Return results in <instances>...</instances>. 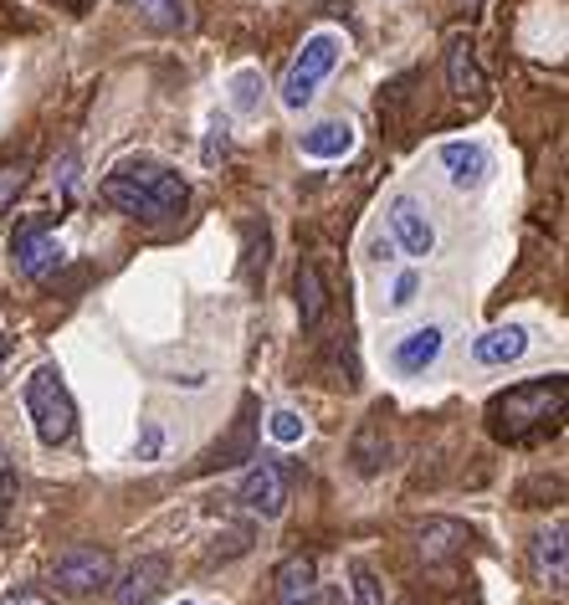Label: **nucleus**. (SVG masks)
<instances>
[{
  "instance_id": "nucleus-13",
  "label": "nucleus",
  "mask_w": 569,
  "mask_h": 605,
  "mask_svg": "<svg viewBox=\"0 0 569 605\" xmlns=\"http://www.w3.org/2000/svg\"><path fill=\"white\" fill-rule=\"evenodd\" d=\"M298 150L308 159H349L354 154V123L349 118H323L313 129H303L298 134Z\"/></svg>"
},
{
  "instance_id": "nucleus-21",
  "label": "nucleus",
  "mask_w": 569,
  "mask_h": 605,
  "mask_svg": "<svg viewBox=\"0 0 569 605\" xmlns=\"http://www.w3.org/2000/svg\"><path fill=\"white\" fill-rule=\"evenodd\" d=\"M251 420H241V426H236L232 431V441H226V447H216V452L205 456V472H216V467H236V462H251Z\"/></svg>"
},
{
  "instance_id": "nucleus-15",
  "label": "nucleus",
  "mask_w": 569,
  "mask_h": 605,
  "mask_svg": "<svg viewBox=\"0 0 569 605\" xmlns=\"http://www.w3.org/2000/svg\"><path fill=\"white\" fill-rule=\"evenodd\" d=\"M447 78H452V93L462 103L487 98V78H483V68H477V57H472V41H462V36H457L452 51H447Z\"/></svg>"
},
{
  "instance_id": "nucleus-3",
  "label": "nucleus",
  "mask_w": 569,
  "mask_h": 605,
  "mask_svg": "<svg viewBox=\"0 0 569 605\" xmlns=\"http://www.w3.org/2000/svg\"><path fill=\"white\" fill-rule=\"evenodd\" d=\"M21 395H26V416H32V431L42 447H68L78 437V401H72V390L57 365L32 370Z\"/></svg>"
},
{
  "instance_id": "nucleus-19",
  "label": "nucleus",
  "mask_w": 569,
  "mask_h": 605,
  "mask_svg": "<svg viewBox=\"0 0 569 605\" xmlns=\"http://www.w3.org/2000/svg\"><path fill=\"white\" fill-rule=\"evenodd\" d=\"M323 308H329V287H323V272L313 262H303L298 268V319L303 329H319Z\"/></svg>"
},
{
  "instance_id": "nucleus-20",
  "label": "nucleus",
  "mask_w": 569,
  "mask_h": 605,
  "mask_svg": "<svg viewBox=\"0 0 569 605\" xmlns=\"http://www.w3.org/2000/svg\"><path fill=\"white\" fill-rule=\"evenodd\" d=\"M467 544V529L462 523H447V519H431L426 529H420V555L431 559V565H441V559H452L457 549Z\"/></svg>"
},
{
  "instance_id": "nucleus-25",
  "label": "nucleus",
  "mask_w": 569,
  "mask_h": 605,
  "mask_svg": "<svg viewBox=\"0 0 569 605\" xmlns=\"http://www.w3.org/2000/svg\"><path fill=\"white\" fill-rule=\"evenodd\" d=\"M257 87H262V78H257L251 68H241L232 78V108L236 114H251V108H257Z\"/></svg>"
},
{
  "instance_id": "nucleus-28",
  "label": "nucleus",
  "mask_w": 569,
  "mask_h": 605,
  "mask_svg": "<svg viewBox=\"0 0 569 605\" xmlns=\"http://www.w3.org/2000/svg\"><path fill=\"white\" fill-rule=\"evenodd\" d=\"M78 195V154H62V201H72Z\"/></svg>"
},
{
  "instance_id": "nucleus-6",
  "label": "nucleus",
  "mask_w": 569,
  "mask_h": 605,
  "mask_svg": "<svg viewBox=\"0 0 569 605\" xmlns=\"http://www.w3.org/2000/svg\"><path fill=\"white\" fill-rule=\"evenodd\" d=\"M236 503L257 513V519H283L287 508V472L277 456H251V472L236 488Z\"/></svg>"
},
{
  "instance_id": "nucleus-29",
  "label": "nucleus",
  "mask_w": 569,
  "mask_h": 605,
  "mask_svg": "<svg viewBox=\"0 0 569 605\" xmlns=\"http://www.w3.org/2000/svg\"><path fill=\"white\" fill-rule=\"evenodd\" d=\"M0 498H5V503H16V472H11L5 456H0Z\"/></svg>"
},
{
  "instance_id": "nucleus-23",
  "label": "nucleus",
  "mask_w": 569,
  "mask_h": 605,
  "mask_svg": "<svg viewBox=\"0 0 569 605\" xmlns=\"http://www.w3.org/2000/svg\"><path fill=\"white\" fill-rule=\"evenodd\" d=\"M349 601L354 605H386L380 580H375V570H369L365 559H349Z\"/></svg>"
},
{
  "instance_id": "nucleus-22",
  "label": "nucleus",
  "mask_w": 569,
  "mask_h": 605,
  "mask_svg": "<svg viewBox=\"0 0 569 605\" xmlns=\"http://www.w3.org/2000/svg\"><path fill=\"white\" fill-rule=\"evenodd\" d=\"M26 180H32V159H26V154L0 165V216H5V211L16 205V195L26 190Z\"/></svg>"
},
{
  "instance_id": "nucleus-14",
  "label": "nucleus",
  "mask_w": 569,
  "mask_h": 605,
  "mask_svg": "<svg viewBox=\"0 0 569 605\" xmlns=\"http://www.w3.org/2000/svg\"><path fill=\"white\" fill-rule=\"evenodd\" d=\"M277 605H319V565L308 555H293L277 570Z\"/></svg>"
},
{
  "instance_id": "nucleus-16",
  "label": "nucleus",
  "mask_w": 569,
  "mask_h": 605,
  "mask_svg": "<svg viewBox=\"0 0 569 605\" xmlns=\"http://www.w3.org/2000/svg\"><path fill=\"white\" fill-rule=\"evenodd\" d=\"M565 519H554L549 529H544V534L534 538V570H538V580H544V585L549 590H565Z\"/></svg>"
},
{
  "instance_id": "nucleus-9",
  "label": "nucleus",
  "mask_w": 569,
  "mask_h": 605,
  "mask_svg": "<svg viewBox=\"0 0 569 605\" xmlns=\"http://www.w3.org/2000/svg\"><path fill=\"white\" fill-rule=\"evenodd\" d=\"M441 349H447V329H441V323H420V329H411V334L395 339L390 365H395V375L416 380V375H426L436 359H441Z\"/></svg>"
},
{
  "instance_id": "nucleus-10",
  "label": "nucleus",
  "mask_w": 569,
  "mask_h": 605,
  "mask_svg": "<svg viewBox=\"0 0 569 605\" xmlns=\"http://www.w3.org/2000/svg\"><path fill=\"white\" fill-rule=\"evenodd\" d=\"M390 236L401 241L405 257H431L436 252V226L416 195H395V201H390Z\"/></svg>"
},
{
  "instance_id": "nucleus-12",
  "label": "nucleus",
  "mask_w": 569,
  "mask_h": 605,
  "mask_svg": "<svg viewBox=\"0 0 569 605\" xmlns=\"http://www.w3.org/2000/svg\"><path fill=\"white\" fill-rule=\"evenodd\" d=\"M529 354V329L523 323H498V329H487L483 339H472V359L483 365V370H502V365H513Z\"/></svg>"
},
{
  "instance_id": "nucleus-2",
  "label": "nucleus",
  "mask_w": 569,
  "mask_h": 605,
  "mask_svg": "<svg viewBox=\"0 0 569 605\" xmlns=\"http://www.w3.org/2000/svg\"><path fill=\"white\" fill-rule=\"evenodd\" d=\"M565 401H569V385L565 375H538V380H519V385L498 390L487 401V431L498 441H529L538 431H549L554 420L565 416Z\"/></svg>"
},
{
  "instance_id": "nucleus-11",
  "label": "nucleus",
  "mask_w": 569,
  "mask_h": 605,
  "mask_svg": "<svg viewBox=\"0 0 569 605\" xmlns=\"http://www.w3.org/2000/svg\"><path fill=\"white\" fill-rule=\"evenodd\" d=\"M436 165L447 169V180L457 190H477L493 175V154L477 144V139H447L441 150H436Z\"/></svg>"
},
{
  "instance_id": "nucleus-8",
  "label": "nucleus",
  "mask_w": 569,
  "mask_h": 605,
  "mask_svg": "<svg viewBox=\"0 0 569 605\" xmlns=\"http://www.w3.org/2000/svg\"><path fill=\"white\" fill-rule=\"evenodd\" d=\"M114 585V605H154L169 585V559L165 555H139L129 570L108 580Z\"/></svg>"
},
{
  "instance_id": "nucleus-4",
  "label": "nucleus",
  "mask_w": 569,
  "mask_h": 605,
  "mask_svg": "<svg viewBox=\"0 0 569 605\" xmlns=\"http://www.w3.org/2000/svg\"><path fill=\"white\" fill-rule=\"evenodd\" d=\"M339 57H344V36L339 32H313L303 41L298 57H293V68H287V78H283V87H277V98H283L287 114H303L308 103L319 98L323 78L339 68Z\"/></svg>"
},
{
  "instance_id": "nucleus-24",
  "label": "nucleus",
  "mask_w": 569,
  "mask_h": 605,
  "mask_svg": "<svg viewBox=\"0 0 569 605\" xmlns=\"http://www.w3.org/2000/svg\"><path fill=\"white\" fill-rule=\"evenodd\" d=\"M268 437L277 441V447H293V441L308 437V420H303L298 411H272V416H268Z\"/></svg>"
},
{
  "instance_id": "nucleus-1",
  "label": "nucleus",
  "mask_w": 569,
  "mask_h": 605,
  "mask_svg": "<svg viewBox=\"0 0 569 605\" xmlns=\"http://www.w3.org/2000/svg\"><path fill=\"white\" fill-rule=\"evenodd\" d=\"M98 195L114 205L118 216L144 221V226H165V221L185 216V205H190L185 175L169 169L165 159H154V154H129V159H118V165L103 175Z\"/></svg>"
},
{
  "instance_id": "nucleus-7",
  "label": "nucleus",
  "mask_w": 569,
  "mask_h": 605,
  "mask_svg": "<svg viewBox=\"0 0 569 605\" xmlns=\"http://www.w3.org/2000/svg\"><path fill=\"white\" fill-rule=\"evenodd\" d=\"M51 580H57V590H68V595H93V590H103L114 580V555L98 549V544H72L68 555H57Z\"/></svg>"
},
{
  "instance_id": "nucleus-30",
  "label": "nucleus",
  "mask_w": 569,
  "mask_h": 605,
  "mask_svg": "<svg viewBox=\"0 0 569 605\" xmlns=\"http://www.w3.org/2000/svg\"><path fill=\"white\" fill-rule=\"evenodd\" d=\"M0 605H51V601H47V595H5Z\"/></svg>"
},
{
  "instance_id": "nucleus-5",
  "label": "nucleus",
  "mask_w": 569,
  "mask_h": 605,
  "mask_svg": "<svg viewBox=\"0 0 569 605\" xmlns=\"http://www.w3.org/2000/svg\"><path fill=\"white\" fill-rule=\"evenodd\" d=\"M11 257H16L21 277L42 283V277H51V272L62 268L68 247H62V236L51 232V216H26L16 226V236H11Z\"/></svg>"
},
{
  "instance_id": "nucleus-17",
  "label": "nucleus",
  "mask_w": 569,
  "mask_h": 605,
  "mask_svg": "<svg viewBox=\"0 0 569 605\" xmlns=\"http://www.w3.org/2000/svg\"><path fill=\"white\" fill-rule=\"evenodd\" d=\"M386 456H390L386 420H380V416H365L359 437H354V472H359V477H375V472L386 467Z\"/></svg>"
},
{
  "instance_id": "nucleus-27",
  "label": "nucleus",
  "mask_w": 569,
  "mask_h": 605,
  "mask_svg": "<svg viewBox=\"0 0 569 605\" xmlns=\"http://www.w3.org/2000/svg\"><path fill=\"white\" fill-rule=\"evenodd\" d=\"M416 287H420L416 272H401V283H395V298H390V308H411V302H416Z\"/></svg>"
},
{
  "instance_id": "nucleus-26",
  "label": "nucleus",
  "mask_w": 569,
  "mask_h": 605,
  "mask_svg": "<svg viewBox=\"0 0 569 605\" xmlns=\"http://www.w3.org/2000/svg\"><path fill=\"white\" fill-rule=\"evenodd\" d=\"M159 447H165V431H159L154 420H144V437H139V462H154V456H159Z\"/></svg>"
},
{
  "instance_id": "nucleus-18",
  "label": "nucleus",
  "mask_w": 569,
  "mask_h": 605,
  "mask_svg": "<svg viewBox=\"0 0 569 605\" xmlns=\"http://www.w3.org/2000/svg\"><path fill=\"white\" fill-rule=\"evenodd\" d=\"M129 11H134L150 32H165V36L190 26V5H185V0H129Z\"/></svg>"
},
{
  "instance_id": "nucleus-31",
  "label": "nucleus",
  "mask_w": 569,
  "mask_h": 605,
  "mask_svg": "<svg viewBox=\"0 0 569 605\" xmlns=\"http://www.w3.org/2000/svg\"><path fill=\"white\" fill-rule=\"evenodd\" d=\"M180 605H195V601H180Z\"/></svg>"
}]
</instances>
